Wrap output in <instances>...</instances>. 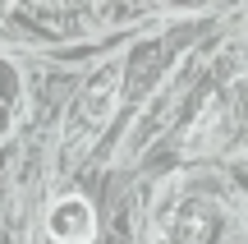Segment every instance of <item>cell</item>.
Segmentation results:
<instances>
[{
  "label": "cell",
  "mask_w": 248,
  "mask_h": 244,
  "mask_svg": "<svg viewBox=\"0 0 248 244\" xmlns=\"http://www.w3.org/2000/svg\"><path fill=\"white\" fill-rule=\"evenodd\" d=\"M221 115H225V106L212 97V101L202 106V115H198V125L188 129V147H193V152H202V147H207V138H212L216 129H221Z\"/></svg>",
  "instance_id": "cell-4"
},
{
  "label": "cell",
  "mask_w": 248,
  "mask_h": 244,
  "mask_svg": "<svg viewBox=\"0 0 248 244\" xmlns=\"http://www.w3.org/2000/svg\"><path fill=\"white\" fill-rule=\"evenodd\" d=\"M175 97H179V88H170L152 111H142V115H138V125L129 129V143H124V157H138L142 147H147V138H156L161 129L170 125V115H175Z\"/></svg>",
  "instance_id": "cell-3"
},
{
  "label": "cell",
  "mask_w": 248,
  "mask_h": 244,
  "mask_svg": "<svg viewBox=\"0 0 248 244\" xmlns=\"http://www.w3.org/2000/svg\"><path fill=\"white\" fill-rule=\"evenodd\" d=\"M46 230H51L55 244H92L97 235V217L83 198H60L46 217Z\"/></svg>",
  "instance_id": "cell-2"
},
{
  "label": "cell",
  "mask_w": 248,
  "mask_h": 244,
  "mask_svg": "<svg viewBox=\"0 0 248 244\" xmlns=\"http://www.w3.org/2000/svg\"><path fill=\"white\" fill-rule=\"evenodd\" d=\"M156 5H175V0H156Z\"/></svg>",
  "instance_id": "cell-5"
},
{
  "label": "cell",
  "mask_w": 248,
  "mask_h": 244,
  "mask_svg": "<svg viewBox=\"0 0 248 244\" xmlns=\"http://www.w3.org/2000/svg\"><path fill=\"white\" fill-rule=\"evenodd\" d=\"M120 83H124V69H120L115 60L97 65V74L83 83V92L74 97L69 120H64V147L83 152V147H88L92 138L106 129L110 111H115V97H120Z\"/></svg>",
  "instance_id": "cell-1"
}]
</instances>
